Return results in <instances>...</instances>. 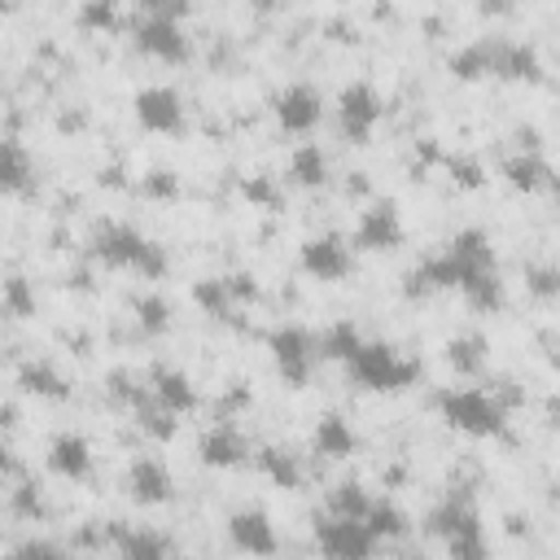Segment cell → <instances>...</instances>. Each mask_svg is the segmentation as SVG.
Wrapping results in <instances>:
<instances>
[{"mask_svg":"<svg viewBox=\"0 0 560 560\" xmlns=\"http://www.w3.org/2000/svg\"><path fill=\"white\" fill-rule=\"evenodd\" d=\"M451 70L459 79H477V74H499V79H534L538 74V52L525 39H508V35H481L472 44H464L459 52H451Z\"/></svg>","mask_w":560,"mask_h":560,"instance_id":"6da1fadb","label":"cell"},{"mask_svg":"<svg viewBox=\"0 0 560 560\" xmlns=\"http://www.w3.org/2000/svg\"><path fill=\"white\" fill-rule=\"evenodd\" d=\"M92 254L114 271H136L140 280H158L166 271V249L131 223H101L92 236Z\"/></svg>","mask_w":560,"mask_h":560,"instance_id":"7a4b0ae2","label":"cell"},{"mask_svg":"<svg viewBox=\"0 0 560 560\" xmlns=\"http://www.w3.org/2000/svg\"><path fill=\"white\" fill-rule=\"evenodd\" d=\"M429 529L446 542V556H451V560H490L486 529H481V512H477V499H472L468 490H451V494L433 508Z\"/></svg>","mask_w":560,"mask_h":560,"instance_id":"3957f363","label":"cell"},{"mask_svg":"<svg viewBox=\"0 0 560 560\" xmlns=\"http://www.w3.org/2000/svg\"><path fill=\"white\" fill-rule=\"evenodd\" d=\"M346 368H350V376H354L363 389H372V394H402V389H411L416 376H420V363H416L411 354H402V350L389 346V341H372V337L359 341V350L346 359Z\"/></svg>","mask_w":560,"mask_h":560,"instance_id":"277c9868","label":"cell"},{"mask_svg":"<svg viewBox=\"0 0 560 560\" xmlns=\"http://www.w3.org/2000/svg\"><path fill=\"white\" fill-rule=\"evenodd\" d=\"M433 402H438L442 420L451 429L468 433V438H494L503 429V420H508L503 402L481 385H446V389H438Z\"/></svg>","mask_w":560,"mask_h":560,"instance_id":"5b68a950","label":"cell"},{"mask_svg":"<svg viewBox=\"0 0 560 560\" xmlns=\"http://www.w3.org/2000/svg\"><path fill=\"white\" fill-rule=\"evenodd\" d=\"M179 18H184L179 4H149L144 18L136 22V35H131L136 48L153 61H166V66L188 61V31Z\"/></svg>","mask_w":560,"mask_h":560,"instance_id":"8992f818","label":"cell"},{"mask_svg":"<svg viewBox=\"0 0 560 560\" xmlns=\"http://www.w3.org/2000/svg\"><path fill=\"white\" fill-rule=\"evenodd\" d=\"M267 350H271V368H276V376L284 385L302 389L311 381L315 359H319V341H315L311 328H302V324H276L267 332Z\"/></svg>","mask_w":560,"mask_h":560,"instance_id":"52a82bcc","label":"cell"},{"mask_svg":"<svg viewBox=\"0 0 560 560\" xmlns=\"http://www.w3.org/2000/svg\"><path fill=\"white\" fill-rule=\"evenodd\" d=\"M381 118H385V96L376 92V83L354 79V83L341 88V96H337V122H341V136L350 144H368L372 131L381 127Z\"/></svg>","mask_w":560,"mask_h":560,"instance_id":"ba28073f","label":"cell"},{"mask_svg":"<svg viewBox=\"0 0 560 560\" xmlns=\"http://www.w3.org/2000/svg\"><path fill=\"white\" fill-rule=\"evenodd\" d=\"M376 534L354 521V516H319L315 521V547L324 560H372L376 556Z\"/></svg>","mask_w":560,"mask_h":560,"instance_id":"9c48e42d","label":"cell"},{"mask_svg":"<svg viewBox=\"0 0 560 560\" xmlns=\"http://www.w3.org/2000/svg\"><path fill=\"white\" fill-rule=\"evenodd\" d=\"M271 114H276V127L284 136H311L315 122H319V114H324V96H319L315 83L293 79V83H284L271 96Z\"/></svg>","mask_w":560,"mask_h":560,"instance_id":"30bf717a","label":"cell"},{"mask_svg":"<svg viewBox=\"0 0 560 560\" xmlns=\"http://www.w3.org/2000/svg\"><path fill=\"white\" fill-rule=\"evenodd\" d=\"M402 236H407V228H402V214H398V206L381 197V201H368V206L359 210V223H354L350 249L389 254V249H398V245H402Z\"/></svg>","mask_w":560,"mask_h":560,"instance_id":"8fae6325","label":"cell"},{"mask_svg":"<svg viewBox=\"0 0 560 560\" xmlns=\"http://www.w3.org/2000/svg\"><path fill=\"white\" fill-rule=\"evenodd\" d=\"M131 114H136V122H140L144 131L171 136V131L184 127V96H179V88H171V83H144V88L131 96Z\"/></svg>","mask_w":560,"mask_h":560,"instance_id":"7c38bea8","label":"cell"},{"mask_svg":"<svg viewBox=\"0 0 560 560\" xmlns=\"http://www.w3.org/2000/svg\"><path fill=\"white\" fill-rule=\"evenodd\" d=\"M298 262H302V271H306L311 280L332 284V280H341V276L354 267V249H350V241H346L341 232H319V236H306V241H302Z\"/></svg>","mask_w":560,"mask_h":560,"instance_id":"4fadbf2b","label":"cell"},{"mask_svg":"<svg viewBox=\"0 0 560 560\" xmlns=\"http://www.w3.org/2000/svg\"><path fill=\"white\" fill-rule=\"evenodd\" d=\"M228 538L241 556H254V560H267L280 551V534L262 508H236L228 516Z\"/></svg>","mask_w":560,"mask_h":560,"instance_id":"5bb4252c","label":"cell"},{"mask_svg":"<svg viewBox=\"0 0 560 560\" xmlns=\"http://www.w3.org/2000/svg\"><path fill=\"white\" fill-rule=\"evenodd\" d=\"M149 394H153V402H158L166 416H188V411H197V402H201L192 376H188L184 368H175V363H153V372H149Z\"/></svg>","mask_w":560,"mask_h":560,"instance_id":"9a60e30c","label":"cell"},{"mask_svg":"<svg viewBox=\"0 0 560 560\" xmlns=\"http://www.w3.org/2000/svg\"><path fill=\"white\" fill-rule=\"evenodd\" d=\"M171 490H175V481H171V468H166L162 459H153V455H136V459L127 464V494H131L140 508H158V503H166Z\"/></svg>","mask_w":560,"mask_h":560,"instance_id":"2e32d148","label":"cell"},{"mask_svg":"<svg viewBox=\"0 0 560 560\" xmlns=\"http://www.w3.org/2000/svg\"><path fill=\"white\" fill-rule=\"evenodd\" d=\"M197 455L210 468H241L249 459V438L236 424H210L197 442Z\"/></svg>","mask_w":560,"mask_h":560,"instance_id":"e0dca14e","label":"cell"},{"mask_svg":"<svg viewBox=\"0 0 560 560\" xmlns=\"http://www.w3.org/2000/svg\"><path fill=\"white\" fill-rule=\"evenodd\" d=\"M92 442L83 438V433H57L52 442H48V468L57 472V477H66V481H88L92 477Z\"/></svg>","mask_w":560,"mask_h":560,"instance_id":"ac0fdd59","label":"cell"},{"mask_svg":"<svg viewBox=\"0 0 560 560\" xmlns=\"http://www.w3.org/2000/svg\"><path fill=\"white\" fill-rule=\"evenodd\" d=\"M114 547H118V560H175L179 556L166 534L144 529V525H122V521L114 525Z\"/></svg>","mask_w":560,"mask_h":560,"instance_id":"d6986e66","label":"cell"},{"mask_svg":"<svg viewBox=\"0 0 560 560\" xmlns=\"http://www.w3.org/2000/svg\"><path fill=\"white\" fill-rule=\"evenodd\" d=\"M35 184V158L18 136H0V197H22Z\"/></svg>","mask_w":560,"mask_h":560,"instance_id":"ffe728a7","label":"cell"},{"mask_svg":"<svg viewBox=\"0 0 560 560\" xmlns=\"http://www.w3.org/2000/svg\"><path fill=\"white\" fill-rule=\"evenodd\" d=\"M354 446H359V433H354V424H350L341 411H324V416L315 420V451H319V455L341 459V455H350Z\"/></svg>","mask_w":560,"mask_h":560,"instance_id":"44dd1931","label":"cell"},{"mask_svg":"<svg viewBox=\"0 0 560 560\" xmlns=\"http://www.w3.org/2000/svg\"><path fill=\"white\" fill-rule=\"evenodd\" d=\"M289 179L298 188H319L328 179V158H324V149L315 140L293 144V153H289Z\"/></svg>","mask_w":560,"mask_h":560,"instance_id":"7402d4cb","label":"cell"},{"mask_svg":"<svg viewBox=\"0 0 560 560\" xmlns=\"http://www.w3.org/2000/svg\"><path fill=\"white\" fill-rule=\"evenodd\" d=\"M18 385L31 389V394H39V398H66L70 394V385L61 381V372L48 359H26L18 368Z\"/></svg>","mask_w":560,"mask_h":560,"instance_id":"603a6c76","label":"cell"},{"mask_svg":"<svg viewBox=\"0 0 560 560\" xmlns=\"http://www.w3.org/2000/svg\"><path fill=\"white\" fill-rule=\"evenodd\" d=\"M503 175H508L512 188H525V192L551 184V166H547L538 153H516V158H508V162H503Z\"/></svg>","mask_w":560,"mask_h":560,"instance_id":"cb8c5ba5","label":"cell"},{"mask_svg":"<svg viewBox=\"0 0 560 560\" xmlns=\"http://www.w3.org/2000/svg\"><path fill=\"white\" fill-rule=\"evenodd\" d=\"M254 459H258V468L267 472V481H276L280 490H293V486L302 481V464H298V455L284 451V446H262Z\"/></svg>","mask_w":560,"mask_h":560,"instance_id":"d4e9b609","label":"cell"},{"mask_svg":"<svg viewBox=\"0 0 560 560\" xmlns=\"http://www.w3.org/2000/svg\"><path fill=\"white\" fill-rule=\"evenodd\" d=\"M363 525H368L376 538H402V534H407V512H402L398 503H389V499H372Z\"/></svg>","mask_w":560,"mask_h":560,"instance_id":"484cf974","label":"cell"},{"mask_svg":"<svg viewBox=\"0 0 560 560\" xmlns=\"http://www.w3.org/2000/svg\"><path fill=\"white\" fill-rule=\"evenodd\" d=\"M319 341V354H328V359H350L354 350H359V341H363V332H359V324H350V319H337L324 337H315Z\"/></svg>","mask_w":560,"mask_h":560,"instance_id":"4316f807","label":"cell"},{"mask_svg":"<svg viewBox=\"0 0 560 560\" xmlns=\"http://www.w3.org/2000/svg\"><path fill=\"white\" fill-rule=\"evenodd\" d=\"M368 508H372V499L363 494L359 481H341V486H332V494H328V512H332V516H354V521H363Z\"/></svg>","mask_w":560,"mask_h":560,"instance_id":"83f0119b","label":"cell"},{"mask_svg":"<svg viewBox=\"0 0 560 560\" xmlns=\"http://www.w3.org/2000/svg\"><path fill=\"white\" fill-rule=\"evenodd\" d=\"M0 298H4V311H9V315H18V319L35 315V289H31V280H26V276H9Z\"/></svg>","mask_w":560,"mask_h":560,"instance_id":"f1b7e54d","label":"cell"},{"mask_svg":"<svg viewBox=\"0 0 560 560\" xmlns=\"http://www.w3.org/2000/svg\"><path fill=\"white\" fill-rule=\"evenodd\" d=\"M192 298H197V302H201V306H206L210 315H219V319H223V315L232 311V302H236V298H232V284H228V280H197Z\"/></svg>","mask_w":560,"mask_h":560,"instance_id":"f546056e","label":"cell"},{"mask_svg":"<svg viewBox=\"0 0 560 560\" xmlns=\"http://www.w3.org/2000/svg\"><path fill=\"white\" fill-rule=\"evenodd\" d=\"M136 319H140V332H166V328H171V306H166V298L144 293V298L136 302Z\"/></svg>","mask_w":560,"mask_h":560,"instance_id":"4dcf8cb0","label":"cell"},{"mask_svg":"<svg viewBox=\"0 0 560 560\" xmlns=\"http://www.w3.org/2000/svg\"><path fill=\"white\" fill-rule=\"evenodd\" d=\"M79 22L92 26V31H114V26H118V4H109V0H88V4H79Z\"/></svg>","mask_w":560,"mask_h":560,"instance_id":"1f68e13d","label":"cell"},{"mask_svg":"<svg viewBox=\"0 0 560 560\" xmlns=\"http://www.w3.org/2000/svg\"><path fill=\"white\" fill-rule=\"evenodd\" d=\"M9 560H70V556L57 542H48V538H26V542H18L9 551Z\"/></svg>","mask_w":560,"mask_h":560,"instance_id":"d6a6232c","label":"cell"},{"mask_svg":"<svg viewBox=\"0 0 560 560\" xmlns=\"http://www.w3.org/2000/svg\"><path fill=\"white\" fill-rule=\"evenodd\" d=\"M481 350H486V341H481V337H459V341H451V363L472 372V368L481 363Z\"/></svg>","mask_w":560,"mask_h":560,"instance_id":"836d02e7","label":"cell"},{"mask_svg":"<svg viewBox=\"0 0 560 560\" xmlns=\"http://www.w3.org/2000/svg\"><path fill=\"white\" fill-rule=\"evenodd\" d=\"M241 192H245L249 201H262V206H271V201L280 197V192L271 188V179H267V175H249V179L241 184Z\"/></svg>","mask_w":560,"mask_h":560,"instance_id":"e575fe53","label":"cell"},{"mask_svg":"<svg viewBox=\"0 0 560 560\" xmlns=\"http://www.w3.org/2000/svg\"><path fill=\"white\" fill-rule=\"evenodd\" d=\"M144 188H149V192H158V197H175V192H179V179H175L171 171H149Z\"/></svg>","mask_w":560,"mask_h":560,"instance_id":"d590c367","label":"cell"}]
</instances>
